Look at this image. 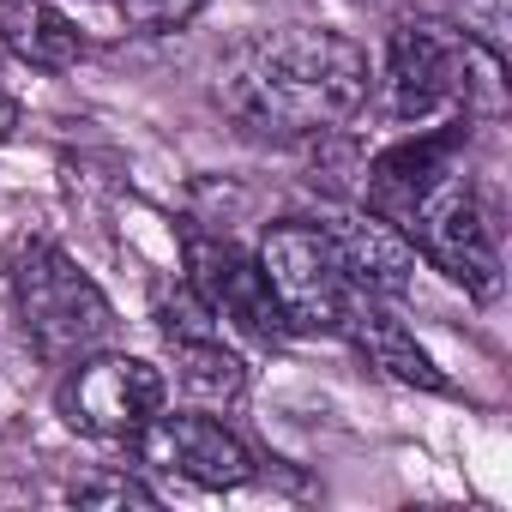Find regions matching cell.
<instances>
[{"mask_svg":"<svg viewBox=\"0 0 512 512\" xmlns=\"http://www.w3.org/2000/svg\"><path fill=\"white\" fill-rule=\"evenodd\" d=\"M368 103V55L344 31L278 25L229 43L217 61V109L253 139H314Z\"/></svg>","mask_w":512,"mask_h":512,"instance_id":"cell-1","label":"cell"},{"mask_svg":"<svg viewBox=\"0 0 512 512\" xmlns=\"http://www.w3.org/2000/svg\"><path fill=\"white\" fill-rule=\"evenodd\" d=\"M13 308H19V326H25L31 350L49 368H67V362L103 350L109 332H115L109 296L55 241H25L19 247V260H13Z\"/></svg>","mask_w":512,"mask_h":512,"instance_id":"cell-2","label":"cell"},{"mask_svg":"<svg viewBox=\"0 0 512 512\" xmlns=\"http://www.w3.org/2000/svg\"><path fill=\"white\" fill-rule=\"evenodd\" d=\"M260 272H266V290L284 314L290 332H344V314H350V278L332 253V235L314 223V217H278L266 223L260 235Z\"/></svg>","mask_w":512,"mask_h":512,"instance_id":"cell-3","label":"cell"},{"mask_svg":"<svg viewBox=\"0 0 512 512\" xmlns=\"http://www.w3.org/2000/svg\"><path fill=\"white\" fill-rule=\"evenodd\" d=\"M398 229L416 241V260L446 272L470 302H500V284H506L500 247H494V229H488V217H482V205L458 169L446 181H434Z\"/></svg>","mask_w":512,"mask_h":512,"instance_id":"cell-4","label":"cell"},{"mask_svg":"<svg viewBox=\"0 0 512 512\" xmlns=\"http://www.w3.org/2000/svg\"><path fill=\"white\" fill-rule=\"evenodd\" d=\"M169 398V374L145 356H121V350H91L79 362H67V380L55 392V410L67 416L73 434H91V440H127L163 410Z\"/></svg>","mask_w":512,"mask_h":512,"instance_id":"cell-5","label":"cell"},{"mask_svg":"<svg viewBox=\"0 0 512 512\" xmlns=\"http://www.w3.org/2000/svg\"><path fill=\"white\" fill-rule=\"evenodd\" d=\"M181 253H187V290L205 302L211 320L235 326L253 344H278L290 326L266 290V272L253 253H241L229 235H205V229H181Z\"/></svg>","mask_w":512,"mask_h":512,"instance_id":"cell-6","label":"cell"},{"mask_svg":"<svg viewBox=\"0 0 512 512\" xmlns=\"http://www.w3.org/2000/svg\"><path fill=\"white\" fill-rule=\"evenodd\" d=\"M464 37L428 19H398L386 37V109L392 121H428L464 97Z\"/></svg>","mask_w":512,"mask_h":512,"instance_id":"cell-7","label":"cell"},{"mask_svg":"<svg viewBox=\"0 0 512 512\" xmlns=\"http://www.w3.org/2000/svg\"><path fill=\"white\" fill-rule=\"evenodd\" d=\"M133 446L145 452V464H157V470H169V476H181L193 488H241V482H253V470H260L235 428H223L217 416H199V410H181V416L157 410L133 434Z\"/></svg>","mask_w":512,"mask_h":512,"instance_id":"cell-8","label":"cell"},{"mask_svg":"<svg viewBox=\"0 0 512 512\" xmlns=\"http://www.w3.org/2000/svg\"><path fill=\"white\" fill-rule=\"evenodd\" d=\"M320 229L332 235V253H338L350 290H362V296H404L410 290L416 241L392 217H380L374 205H344V211L320 217Z\"/></svg>","mask_w":512,"mask_h":512,"instance_id":"cell-9","label":"cell"},{"mask_svg":"<svg viewBox=\"0 0 512 512\" xmlns=\"http://www.w3.org/2000/svg\"><path fill=\"white\" fill-rule=\"evenodd\" d=\"M464 133H470V127L452 121V127H434V133H416V139H398L392 151H380V157L368 163V205H374L380 217L404 223V217L416 211V199H422L434 181H446V175L458 169Z\"/></svg>","mask_w":512,"mask_h":512,"instance_id":"cell-10","label":"cell"},{"mask_svg":"<svg viewBox=\"0 0 512 512\" xmlns=\"http://www.w3.org/2000/svg\"><path fill=\"white\" fill-rule=\"evenodd\" d=\"M344 338L368 356V368H380L386 380L398 386H416V392H452V380L440 374V362L416 344V332L404 326V314L392 308V296H350V314H344Z\"/></svg>","mask_w":512,"mask_h":512,"instance_id":"cell-11","label":"cell"},{"mask_svg":"<svg viewBox=\"0 0 512 512\" xmlns=\"http://www.w3.org/2000/svg\"><path fill=\"white\" fill-rule=\"evenodd\" d=\"M0 49L37 73H67V67H79L85 37L49 0H0Z\"/></svg>","mask_w":512,"mask_h":512,"instance_id":"cell-12","label":"cell"},{"mask_svg":"<svg viewBox=\"0 0 512 512\" xmlns=\"http://www.w3.org/2000/svg\"><path fill=\"white\" fill-rule=\"evenodd\" d=\"M169 374L193 404H235L247 392V362L223 350L217 332H169Z\"/></svg>","mask_w":512,"mask_h":512,"instance_id":"cell-13","label":"cell"},{"mask_svg":"<svg viewBox=\"0 0 512 512\" xmlns=\"http://www.w3.org/2000/svg\"><path fill=\"white\" fill-rule=\"evenodd\" d=\"M434 7L446 13V25L476 43L494 67H506L512 55V0H434Z\"/></svg>","mask_w":512,"mask_h":512,"instance_id":"cell-14","label":"cell"},{"mask_svg":"<svg viewBox=\"0 0 512 512\" xmlns=\"http://www.w3.org/2000/svg\"><path fill=\"white\" fill-rule=\"evenodd\" d=\"M67 500H73V506H157V494H151L139 476H127V470L79 476V482L67 488Z\"/></svg>","mask_w":512,"mask_h":512,"instance_id":"cell-15","label":"cell"},{"mask_svg":"<svg viewBox=\"0 0 512 512\" xmlns=\"http://www.w3.org/2000/svg\"><path fill=\"white\" fill-rule=\"evenodd\" d=\"M109 7L139 31V37H163V31H181L205 0H109Z\"/></svg>","mask_w":512,"mask_h":512,"instance_id":"cell-16","label":"cell"},{"mask_svg":"<svg viewBox=\"0 0 512 512\" xmlns=\"http://www.w3.org/2000/svg\"><path fill=\"white\" fill-rule=\"evenodd\" d=\"M19 127V97H7V91H0V139H7Z\"/></svg>","mask_w":512,"mask_h":512,"instance_id":"cell-17","label":"cell"},{"mask_svg":"<svg viewBox=\"0 0 512 512\" xmlns=\"http://www.w3.org/2000/svg\"><path fill=\"white\" fill-rule=\"evenodd\" d=\"M0 55H7V49H0Z\"/></svg>","mask_w":512,"mask_h":512,"instance_id":"cell-18","label":"cell"}]
</instances>
